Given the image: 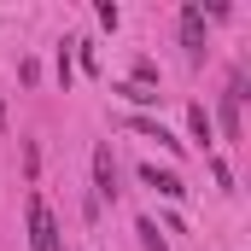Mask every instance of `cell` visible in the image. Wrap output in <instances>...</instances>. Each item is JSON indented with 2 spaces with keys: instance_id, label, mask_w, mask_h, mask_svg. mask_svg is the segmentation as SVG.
<instances>
[{
  "instance_id": "cell-1",
  "label": "cell",
  "mask_w": 251,
  "mask_h": 251,
  "mask_svg": "<svg viewBox=\"0 0 251 251\" xmlns=\"http://www.w3.org/2000/svg\"><path fill=\"white\" fill-rule=\"evenodd\" d=\"M29 251H59V228H53L47 199H29Z\"/></svg>"
},
{
  "instance_id": "cell-4",
  "label": "cell",
  "mask_w": 251,
  "mask_h": 251,
  "mask_svg": "<svg viewBox=\"0 0 251 251\" xmlns=\"http://www.w3.org/2000/svg\"><path fill=\"white\" fill-rule=\"evenodd\" d=\"M140 181H146V187H158L164 199H181V193H187L176 170H158V164H140Z\"/></svg>"
},
{
  "instance_id": "cell-5",
  "label": "cell",
  "mask_w": 251,
  "mask_h": 251,
  "mask_svg": "<svg viewBox=\"0 0 251 251\" xmlns=\"http://www.w3.org/2000/svg\"><path fill=\"white\" fill-rule=\"evenodd\" d=\"M128 128H134V134H146V140H158L164 152H181V140H176L170 128L158 123V117H128Z\"/></svg>"
},
{
  "instance_id": "cell-2",
  "label": "cell",
  "mask_w": 251,
  "mask_h": 251,
  "mask_svg": "<svg viewBox=\"0 0 251 251\" xmlns=\"http://www.w3.org/2000/svg\"><path fill=\"white\" fill-rule=\"evenodd\" d=\"M181 47H187L193 64L204 59V6H199V0H187V6H181Z\"/></svg>"
},
{
  "instance_id": "cell-3",
  "label": "cell",
  "mask_w": 251,
  "mask_h": 251,
  "mask_svg": "<svg viewBox=\"0 0 251 251\" xmlns=\"http://www.w3.org/2000/svg\"><path fill=\"white\" fill-rule=\"evenodd\" d=\"M94 199H117V164H111V146H94Z\"/></svg>"
},
{
  "instance_id": "cell-11",
  "label": "cell",
  "mask_w": 251,
  "mask_h": 251,
  "mask_svg": "<svg viewBox=\"0 0 251 251\" xmlns=\"http://www.w3.org/2000/svg\"><path fill=\"white\" fill-rule=\"evenodd\" d=\"M100 24H105V29H117V24H123V12H117L111 0H100Z\"/></svg>"
},
{
  "instance_id": "cell-10",
  "label": "cell",
  "mask_w": 251,
  "mask_h": 251,
  "mask_svg": "<svg viewBox=\"0 0 251 251\" xmlns=\"http://www.w3.org/2000/svg\"><path fill=\"white\" fill-rule=\"evenodd\" d=\"M210 176H216V187H228V193H234V170H228L222 158H210Z\"/></svg>"
},
{
  "instance_id": "cell-8",
  "label": "cell",
  "mask_w": 251,
  "mask_h": 251,
  "mask_svg": "<svg viewBox=\"0 0 251 251\" xmlns=\"http://www.w3.org/2000/svg\"><path fill=\"white\" fill-rule=\"evenodd\" d=\"M222 134H228V140H240V105H234L228 94H222Z\"/></svg>"
},
{
  "instance_id": "cell-9",
  "label": "cell",
  "mask_w": 251,
  "mask_h": 251,
  "mask_svg": "<svg viewBox=\"0 0 251 251\" xmlns=\"http://www.w3.org/2000/svg\"><path fill=\"white\" fill-rule=\"evenodd\" d=\"M187 123H193L199 140H210V111H204V105H187Z\"/></svg>"
},
{
  "instance_id": "cell-7",
  "label": "cell",
  "mask_w": 251,
  "mask_h": 251,
  "mask_svg": "<svg viewBox=\"0 0 251 251\" xmlns=\"http://www.w3.org/2000/svg\"><path fill=\"white\" fill-rule=\"evenodd\" d=\"M134 234H140V246H146V251H170V240L158 234V222H152V216H140V222H134Z\"/></svg>"
},
{
  "instance_id": "cell-6",
  "label": "cell",
  "mask_w": 251,
  "mask_h": 251,
  "mask_svg": "<svg viewBox=\"0 0 251 251\" xmlns=\"http://www.w3.org/2000/svg\"><path fill=\"white\" fill-rule=\"evenodd\" d=\"M111 94H123L128 105H158V100H164L158 88H140V82H123V88H111Z\"/></svg>"
}]
</instances>
